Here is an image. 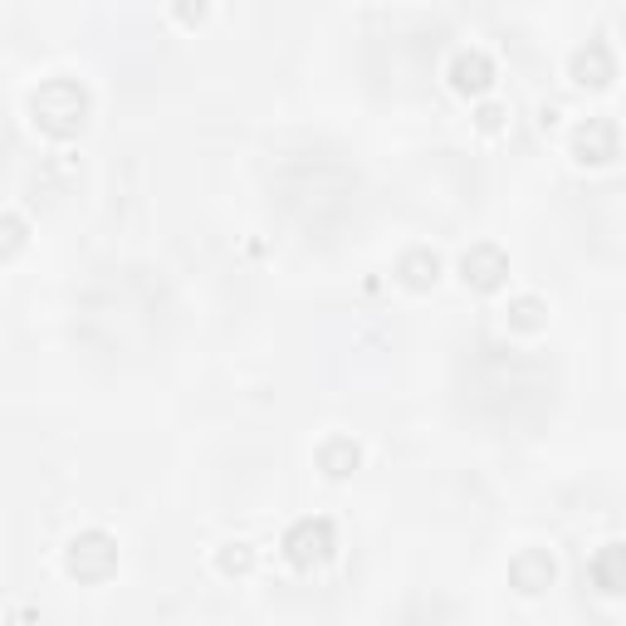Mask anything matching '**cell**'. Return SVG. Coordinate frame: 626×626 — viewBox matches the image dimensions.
Instances as JSON below:
<instances>
[{"label":"cell","mask_w":626,"mask_h":626,"mask_svg":"<svg viewBox=\"0 0 626 626\" xmlns=\"http://www.w3.org/2000/svg\"><path fill=\"white\" fill-rule=\"evenodd\" d=\"M436 269H441V259L431 255V250H412V255L402 259V279L412 284V289H426V284H436Z\"/></svg>","instance_id":"10"},{"label":"cell","mask_w":626,"mask_h":626,"mask_svg":"<svg viewBox=\"0 0 626 626\" xmlns=\"http://www.w3.org/2000/svg\"><path fill=\"white\" fill-rule=\"evenodd\" d=\"M352 465H358V446H352V441H328L323 446V470L328 475H348Z\"/></svg>","instance_id":"11"},{"label":"cell","mask_w":626,"mask_h":626,"mask_svg":"<svg viewBox=\"0 0 626 626\" xmlns=\"http://www.w3.org/2000/svg\"><path fill=\"white\" fill-rule=\"evenodd\" d=\"M250 567V549L245 543H231V549L221 553V573H245Z\"/></svg>","instance_id":"13"},{"label":"cell","mask_w":626,"mask_h":626,"mask_svg":"<svg viewBox=\"0 0 626 626\" xmlns=\"http://www.w3.org/2000/svg\"><path fill=\"white\" fill-rule=\"evenodd\" d=\"M612 74H617V60H612V50L602 40H587L583 50L573 54V78L577 84L602 88V84H612Z\"/></svg>","instance_id":"5"},{"label":"cell","mask_w":626,"mask_h":626,"mask_svg":"<svg viewBox=\"0 0 626 626\" xmlns=\"http://www.w3.org/2000/svg\"><path fill=\"white\" fill-rule=\"evenodd\" d=\"M460 275L465 284H475V289H499L509 275V259H505V250H495V245H475V250H465L460 255Z\"/></svg>","instance_id":"4"},{"label":"cell","mask_w":626,"mask_h":626,"mask_svg":"<svg viewBox=\"0 0 626 626\" xmlns=\"http://www.w3.org/2000/svg\"><path fill=\"white\" fill-rule=\"evenodd\" d=\"M509 314H514L519 328H539L543 323V304L539 299H514V309H509Z\"/></svg>","instance_id":"12"},{"label":"cell","mask_w":626,"mask_h":626,"mask_svg":"<svg viewBox=\"0 0 626 626\" xmlns=\"http://www.w3.org/2000/svg\"><path fill=\"white\" fill-rule=\"evenodd\" d=\"M450 78H455L460 94H485L489 78H495V64H489L480 50H460L455 54V64H450Z\"/></svg>","instance_id":"7"},{"label":"cell","mask_w":626,"mask_h":626,"mask_svg":"<svg viewBox=\"0 0 626 626\" xmlns=\"http://www.w3.org/2000/svg\"><path fill=\"white\" fill-rule=\"evenodd\" d=\"M499 118H505L499 108H480V128H499Z\"/></svg>","instance_id":"14"},{"label":"cell","mask_w":626,"mask_h":626,"mask_svg":"<svg viewBox=\"0 0 626 626\" xmlns=\"http://www.w3.org/2000/svg\"><path fill=\"white\" fill-rule=\"evenodd\" d=\"M113 567H118V543H113L108 533L88 529V533H78V539L70 543V573L74 577L98 583V577H108Z\"/></svg>","instance_id":"2"},{"label":"cell","mask_w":626,"mask_h":626,"mask_svg":"<svg viewBox=\"0 0 626 626\" xmlns=\"http://www.w3.org/2000/svg\"><path fill=\"white\" fill-rule=\"evenodd\" d=\"M509 577H514V587H519V592H543V587L553 583V558L543 553V549L519 553L514 563H509Z\"/></svg>","instance_id":"8"},{"label":"cell","mask_w":626,"mask_h":626,"mask_svg":"<svg viewBox=\"0 0 626 626\" xmlns=\"http://www.w3.org/2000/svg\"><path fill=\"white\" fill-rule=\"evenodd\" d=\"M573 142H577V157H583V162H612V157H617V123L587 118Z\"/></svg>","instance_id":"6"},{"label":"cell","mask_w":626,"mask_h":626,"mask_svg":"<svg viewBox=\"0 0 626 626\" xmlns=\"http://www.w3.org/2000/svg\"><path fill=\"white\" fill-rule=\"evenodd\" d=\"M30 113H35V123L44 132L70 138V132H78L88 118V94L78 84H70V78H50L44 88L30 94Z\"/></svg>","instance_id":"1"},{"label":"cell","mask_w":626,"mask_h":626,"mask_svg":"<svg viewBox=\"0 0 626 626\" xmlns=\"http://www.w3.org/2000/svg\"><path fill=\"white\" fill-rule=\"evenodd\" d=\"M284 549L299 567H314L333 553V523L328 519H299L289 533H284Z\"/></svg>","instance_id":"3"},{"label":"cell","mask_w":626,"mask_h":626,"mask_svg":"<svg viewBox=\"0 0 626 626\" xmlns=\"http://www.w3.org/2000/svg\"><path fill=\"white\" fill-rule=\"evenodd\" d=\"M592 583L602 592H626V543H607L592 558Z\"/></svg>","instance_id":"9"}]
</instances>
